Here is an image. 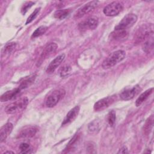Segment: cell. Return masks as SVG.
I'll use <instances>...</instances> for the list:
<instances>
[{
	"label": "cell",
	"instance_id": "cell-1",
	"mask_svg": "<svg viewBox=\"0 0 154 154\" xmlns=\"http://www.w3.org/2000/svg\"><path fill=\"white\" fill-rule=\"evenodd\" d=\"M126 52L123 50H117L114 51L104 60L102 66L104 69H109L124 60Z\"/></svg>",
	"mask_w": 154,
	"mask_h": 154
},
{
	"label": "cell",
	"instance_id": "cell-2",
	"mask_svg": "<svg viewBox=\"0 0 154 154\" xmlns=\"http://www.w3.org/2000/svg\"><path fill=\"white\" fill-rule=\"evenodd\" d=\"M153 35V26L151 24L143 25L136 32L134 36L135 43L138 44L145 41L151 35Z\"/></svg>",
	"mask_w": 154,
	"mask_h": 154
},
{
	"label": "cell",
	"instance_id": "cell-3",
	"mask_svg": "<svg viewBox=\"0 0 154 154\" xmlns=\"http://www.w3.org/2000/svg\"><path fill=\"white\" fill-rule=\"evenodd\" d=\"M66 91L63 88H59L54 90L48 96L45 102L46 105L49 108L54 107L64 97Z\"/></svg>",
	"mask_w": 154,
	"mask_h": 154
},
{
	"label": "cell",
	"instance_id": "cell-4",
	"mask_svg": "<svg viewBox=\"0 0 154 154\" xmlns=\"http://www.w3.org/2000/svg\"><path fill=\"white\" fill-rule=\"evenodd\" d=\"M137 20V16L134 13L126 14L115 26L116 30H126L132 26Z\"/></svg>",
	"mask_w": 154,
	"mask_h": 154
},
{
	"label": "cell",
	"instance_id": "cell-5",
	"mask_svg": "<svg viewBox=\"0 0 154 154\" xmlns=\"http://www.w3.org/2000/svg\"><path fill=\"white\" fill-rule=\"evenodd\" d=\"M28 100L27 97H23L17 102L8 105L5 108V111L7 114H13L18 110H21L25 108L28 105Z\"/></svg>",
	"mask_w": 154,
	"mask_h": 154
},
{
	"label": "cell",
	"instance_id": "cell-6",
	"mask_svg": "<svg viewBox=\"0 0 154 154\" xmlns=\"http://www.w3.org/2000/svg\"><path fill=\"white\" fill-rule=\"evenodd\" d=\"M122 10L123 5L121 3L112 2L104 7L103 12L107 16H115L119 14Z\"/></svg>",
	"mask_w": 154,
	"mask_h": 154
},
{
	"label": "cell",
	"instance_id": "cell-7",
	"mask_svg": "<svg viewBox=\"0 0 154 154\" xmlns=\"http://www.w3.org/2000/svg\"><path fill=\"white\" fill-rule=\"evenodd\" d=\"M97 3L98 1H92L84 4L83 6L79 8L78 10L75 13L74 15V18L79 19L84 16L85 14L90 13L97 7Z\"/></svg>",
	"mask_w": 154,
	"mask_h": 154
},
{
	"label": "cell",
	"instance_id": "cell-8",
	"mask_svg": "<svg viewBox=\"0 0 154 154\" xmlns=\"http://www.w3.org/2000/svg\"><path fill=\"white\" fill-rule=\"evenodd\" d=\"M115 96H108L97 101L94 105V109L96 111H102L112 104L116 100Z\"/></svg>",
	"mask_w": 154,
	"mask_h": 154
},
{
	"label": "cell",
	"instance_id": "cell-9",
	"mask_svg": "<svg viewBox=\"0 0 154 154\" xmlns=\"http://www.w3.org/2000/svg\"><path fill=\"white\" fill-rule=\"evenodd\" d=\"M98 23V18L96 16H91L79 23V28L82 30H85L87 29H94L97 26Z\"/></svg>",
	"mask_w": 154,
	"mask_h": 154
},
{
	"label": "cell",
	"instance_id": "cell-10",
	"mask_svg": "<svg viewBox=\"0 0 154 154\" xmlns=\"http://www.w3.org/2000/svg\"><path fill=\"white\" fill-rule=\"evenodd\" d=\"M140 91L139 87L138 85L134 86L132 88H126L125 90L121 92L120 94V97L123 100H129L134 97Z\"/></svg>",
	"mask_w": 154,
	"mask_h": 154
},
{
	"label": "cell",
	"instance_id": "cell-11",
	"mask_svg": "<svg viewBox=\"0 0 154 154\" xmlns=\"http://www.w3.org/2000/svg\"><path fill=\"white\" fill-rule=\"evenodd\" d=\"M58 46L55 43H49L45 49L43 50L39 60L38 61V64L39 66V64H41L43 61H44L46 58L49 57L52 53H54L57 49Z\"/></svg>",
	"mask_w": 154,
	"mask_h": 154
},
{
	"label": "cell",
	"instance_id": "cell-12",
	"mask_svg": "<svg viewBox=\"0 0 154 154\" xmlns=\"http://www.w3.org/2000/svg\"><path fill=\"white\" fill-rule=\"evenodd\" d=\"M65 58V54H61L55 57L48 65L46 69V72L48 73H53L55 69L61 64V63L64 61Z\"/></svg>",
	"mask_w": 154,
	"mask_h": 154
},
{
	"label": "cell",
	"instance_id": "cell-13",
	"mask_svg": "<svg viewBox=\"0 0 154 154\" xmlns=\"http://www.w3.org/2000/svg\"><path fill=\"white\" fill-rule=\"evenodd\" d=\"M79 109L80 108L79 106H76L72 109H71L67 112L65 118L64 119L62 122V125H65L73 122L77 117L79 112Z\"/></svg>",
	"mask_w": 154,
	"mask_h": 154
},
{
	"label": "cell",
	"instance_id": "cell-14",
	"mask_svg": "<svg viewBox=\"0 0 154 154\" xmlns=\"http://www.w3.org/2000/svg\"><path fill=\"white\" fill-rule=\"evenodd\" d=\"M20 91L21 89L19 87L14 88L11 90L7 91L1 95L0 100L2 102L13 100L19 94Z\"/></svg>",
	"mask_w": 154,
	"mask_h": 154
},
{
	"label": "cell",
	"instance_id": "cell-15",
	"mask_svg": "<svg viewBox=\"0 0 154 154\" xmlns=\"http://www.w3.org/2000/svg\"><path fill=\"white\" fill-rule=\"evenodd\" d=\"M37 132V128L34 126H26L20 131L18 136L19 138H28L35 135Z\"/></svg>",
	"mask_w": 154,
	"mask_h": 154
},
{
	"label": "cell",
	"instance_id": "cell-16",
	"mask_svg": "<svg viewBox=\"0 0 154 154\" xmlns=\"http://www.w3.org/2000/svg\"><path fill=\"white\" fill-rule=\"evenodd\" d=\"M13 128V125L11 123L8 122L3 125L0 130V142L4 141L8 135L11 132Z\"/></svg>",
	"mask_w": 154,
	"mask_h": 154
},
{
	"label": "cell",
	"instance_id": "cell-17",
	"mask_svg": "<svg viewBox=\"0 0 154 154\" xmlns=\"http://www.w3.org/2000/svg\"><path fill=\"white\" fill-rule=\"evenodd\" d=\"M153 35L147 38L143 43L142 49L147 54L150 53L153 49Z\"/></svg>",
	"mask_w": 154,
	"mask_h": 154
},
{
	"label": "cell",
	"instance_id": "cell-18",
	"mask_svg": "<svg viewBox=\"0 0 154 154\" xmlns=\"http://www.w3.org/2000/svg\"><path fill=\"white\" fill-rule=\"evenodd\" d=\"M153 88H150L147 90L146 91H145L144 92H143V93H141L140 95V96L135 101V105L137 106H140L152 94V93L153 92Z\"/></svg>",
	"mask_w": 154,
	"mask_h": 154
},
{
	"label": "cell",
	"instance_id": "cell-19",
	"mask_svg": "<svg viewBox=\"0 0 154 154\" xmlns=\"http://www.w3.org/2000/svg\"><path fill=\"white\" fill-rule=\"evenodd\" d=\"M35 78H36L35 75H32L31 76H27L26 78H25L20 82L19 87L21 89V90L28 87L29 86H30L34 82V81L35 79Z\"/></svg>",
	"mask_w": 154,
	"mask_h": 154
},
{
	"label": "cell",
	"instance_id": "cell-20",
	"mask_svg": "<svg viewBox=\"0 0 154 154\" xmlns=\"http://www.w3.org/2000/svg\"><path fill=\"white\" fill-rule=\"evenodd\" d=\"M70 13L69 9H63V10H58L55 11L54 14V16L55 18L62 20L65 19Z\"/></svg>",
	"mask_w": 154,
	"mask_h": 154
},
{
	"label": "cell",
	"instance_id": "cell-21",
	"mask_svg": "<svg viewBox=\"0 0 154 154\" xmlns=\"http://www.w3.org/2000/svg\"><path fill=\"white\" fill-rule=\"evenodd\" d=\"M48 28L46 26H40L38 27L32 34L31 38H36L44 34L47 31Z\"/></svg>",
	"mask_w": 154,
	"mask_h": 154
},
{
	"label": "cell",
	"instance_id": "cell-22",
	"mask_svg": "<svg viewBox=\"0 0 154 154\" xmlns=\"http://www.w3.org/2000/svg\"><path fill=\"white\" fill-rule=\"evenodd\" d=\"M112 36L114 38L120 39L126 37L127 35L126 30H114V32H112Z\"/></svg>",
	"mask_w": 154,
	"mask_h": 154
},
{
	"label": "cell",
	"instance_id": "cell-23",
	"mask_svg": "<svg viewBox=\"0 0 154 154\" xmlns=\"http://www.w3.org/2000/svg\"><path fill=\"white\" fill-rule=\"evenodd\" d=\"M71 70H72V69H71V67L70 66H69V65L64 66L61 69V70L60 71V76L62 77V78H64V77L67 76L70 74Z\"/></svg>",
	"mask_w": 154,
	"mask_h": 154
},
{
	"label": "cell",
	"instance_id": "cell-24",
	"mask_svg": "<svg viewBox=\"0 0 154 154\" xmlns=\"http://www.w3.org/2000/svg\"><path fill=\"white\" fill-rule=\"evenodd\" d=\"M116 120V112L114 110H112L108 113V116H107V120H108L109 125L111 126H112L115 123Z\"/></svg>",
	"mask_w": 154,
	"mask_h": 154
},
{
	"label": "cell",
	"instance_id": "cell-25",
	"mask_svg": "<svg viewBox=\"0 0 154 154\" xmlns=\"http://www.w3.org/2000/svg\"><path fill=\"white\" fill-rule=\"evenodd\" d=\"M19 149L20 150V153H29L31 152V148L30 146L26 143H22L19 146Z\"/></svg>",
	"mask_w": 154,
	"mask_h": 154
},
{
	"label": "cell",
	"instance_id": "cell-26",
	"mask_svg": "<svg viewBox=\"0 0 154 154\" xmlns=\"http://www.w3.org/2000/svg\"><path fill=\"white\" fill-rule=\"evenodd\" d=\"M40 11V8H37L35 9V10L30 14V16L28 17L26 21V25L31 23V22H32L38 16L39 12Z\"/></svg>",
	"mask_w": 154,
	"mask_h": 154
},
{
	"label": "cell",
	"instance_id": "cell-27",
	"mask_svg": "<svg viewBox=\"0 0 154 154\" xmlns=\"http://www.w3.org/2000/svg\"><path fill=\"white\" fill-rule=\"evenodd\" d=\"M88 129L90 132L93 133L96 132V131H98L99 129V123L96 121H93L91 122L88 126Z\"/></svg>",
	"mask_w": 154,
	"mask_h": 154
},
{
	"label": "cell",
	"instance_id": "cell-28",
	"mask_svg": "<svg viewBox=\"0 0 154 154\" xmlns=\"http://www.w3.org/2000/svg\"><path fill=\"white\" fill-rule=\"evenodd\" d=\"M16 43H9L5 45L4 47V54H10L16 48Z\"/></svg>",
	"mask_w": 154,
	"mask_h": 154
},
{
	"label": "cell",
	"instance_id": "cell-29",
	"mask_svg": "<svg viewBox=\"0 0 154 154\" xmlns=\"http://www.w3.org/2000/svg\"><path fill=\"white\" fill-rule=\"evenodd\" d=\"M34 3L33 2H28L26 4H25L23 5V6L22 7V9H21V11L22 13V14H25L26 13V12L28 11V10L34 4Z\"/></svg>",
	"mask_w": 154,
	"mask_h": 154
},
{
	"label": "cell",
	"instance_id": "cell-30",
	"mask_svg": "<svg viewBox=\"0 0 154 154\" xmlns=\"http://www.w3.org/2000/svg\"><path fill=\"white\" fill-rule=\"evenodd\" d=\"M128 153V150L127 147L125 146L121 147L117 152V153Z\"/></svg>",
	"mask_w": 154,
	"mask_h": 154
},
{
	"label": "cell",
	"instance_id": "cell-31",
	"mask_svg": "<svg viewBox=\"0 0 154 154\" xmlns=\"http://www.w3.org/2000/svg\"><path fill=\"white\" fill-rule=\"evenodd\" d=\"M4 153V154H5V153H14V152H11V151H6V152H5Z\"/></svg>",
	"mask_w": 154,
	"mask_h": 154
}]
</instances>
